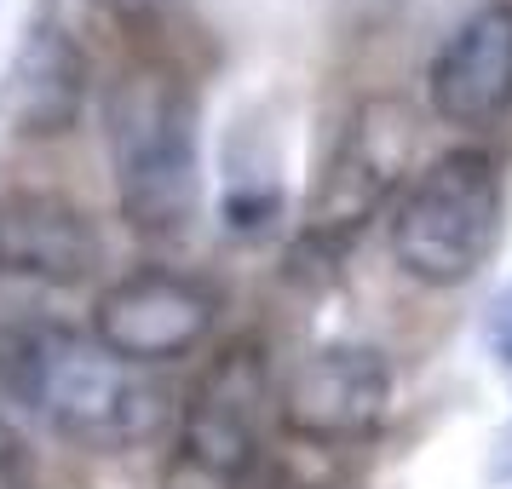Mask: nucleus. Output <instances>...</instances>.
<instances>
[{
  "label": "nucleus",
  "mask_w": 512,
  "mask_h": 489,
  "mask_svg": "<svg viewBox=\"0 0 512 489\" xmlns=\"http://www.w3.org/2000/svg\"><path fill=\"white\" fill-rule=\"evenodd\" d=\"M98 133L121 225L150 248L190 242L208 208L196 81L167 52H127L98 87Z\"/></svg>",
  "instance_id": "obj_1"
},
{
  "label": "nucleus",
  "mask_w": 512,
  "mask_h": 489,
  "mask_svg": "<svg viewBox=\"0 0 512 489\" xmlns=\"http://www.w3.org/2000/svg\"><path fill=\"white\" fill-rule=\"evenodd\" d=\"M0 397L87 455L144 449L179 420L167 386L144 369H127L64 317H18L0 328Z\"/></svg>",
  "instance_id": "obj_2"
},
{
  "label": "nucleus",
  "mask_w": 512,
  "mask_h": 489,
  "mask_svg": "<svg viewBox=\"0 0 512 489\" xmlns=\"http://www.w3.org/2000/svg\"><path fill=\"white\" fill-rule=\"evenodd\" d=\"M507 242V167L484 144H449L420 162L386 219V254L415 288L455 294Z\"/></svg>",
  "instance_id": "obj_3"
},
{
  "label": "nucleus",
  "mask_w": 512,
  "mask_h": 489,
  "mask_svg": "<svg viewBox=\"0 0 512 489\" xmlns=\"http://www.w3.org/2000/svg\"><path fill=\"white\" fill-rule=\"evenodd\" d=\"M420 116L403 93H363L346 110V121L334 127L323 167L311 179L300 219V254L340 259L369 231L386 208H397V196L409 190L420 167Z\"/></svg>",
  "instance_id": "obj_4"
},
{
  "label": "nucleus",
  "mask_w": 512,
  "mask_h": 489,
  "mask_svg": "<svg viewBox=\"0 0 512 489\" xmlns=\"http://www.w3.org/2000/svg\"><path fill=\"white\" fill-rule=\"evenodd\" d=\"M225 305L231 294L208 271L173 259H139L98 282L87 305V334L127 369L150 374L202 357L225 328Z\"/></svg>",
  "instance_id": "obj_5"
},
{
  "label": "nucleus",
  "mask_w": 512,
  "mask_h": 489,
  "mask_svg": "<svg viewBox=\"0 0 512 489\" xmlns=\"http://www.w3.org/2000/svg\"><path fill=\"white\" fill-rule=\"evenodd\" d=\"M271 438H277V369L254 334H236L208 351L190 392L179 397L173 449L196 466L231 478H271Z\"/></svg>",
  "instance_id": "obj_6"
},
{
  "label": "nucleus",
  "mask_w": 512,
  "mask_h": 489,
  "mask_svg": "<svg viewBox=\"0 0 512 489\" xmlns=\"http://www.w3.org/2000/svg\"><path fill=\"white\" fill-rule=\"evenodd\" d=\"M397 369L374 340H317L277 374V432L305 449H357L386 432Z\"/></svg>",
  "instance_id": "obj_7"
},
{
  "label": "nucleus",
  "mask_w": 512,
  "mask_h": 489,
  "mask_svg": "<svg viewBox=\"0 0 512 489\" xmlns=\"http://www.w3.org/2000/svg\"><path fill=\"white\" fill-rule=\"evenodd\" d=\"M104 277V231L93 208L52 185L0 190V288H93Z\"/></svg>",
  "instance_id": "obj_8"
},
{
  "label": "nucleus",
  "mask_w": 512,
  "mask_h": 489,
  "mask_svg": "<svg viewBox=\"0 0 512 489\" xmlns=\"http://www.w3.org/2000/svg\"><path fill=\"white\" fill-rule=\"evenodd\" d=\"M426 110L455 133L512 121V0H478L426 58Z\"/></svg>",
  "instance_id": "obj_9"
},
{
  "label": "nucleus",
  "mask_w": 512,
  "mask_h": 489,
  "mask_svg": "<svg viewBox=\"0 0 512 489\" xmlns=\"http://www.w3.org/2000/svg\"><path fill=\"white\" fill-rule=\"evenodd\" d=\"M93 104V52L58 18L24 29L0 75V127L24 144H58L87 121Z\"/></svg>",
  "instance_id": "obj_10"
},
{
  "label": "nucleus",
  "mask_w": 512,
  "mask_h": 489,
  "mask_svg": "<svg viewBox=\"0 0 512 489\" xmlns=\"http://www.w3.org/2000/svg\"><path fill=\"white\" fill-rule=\"evenodd\" d=\"M282 219V190L271 179H248V185H231L219 196V231L236 236V242H265Z\"/></svg>",
  "instance_id": "obj_11"
},
{
  "label": "nucleus",
  "mask_w": 512,
  "mask_h": 489,
  "mask_svg": "<svg viewBox=\"0 0 512 489\" xmlns=\"http://www.w3.org/2000/svg\"><path fill=\"white\" fill-rule=\"evenodd\" d=\"M173 6H179V0H93V12L116 29L133 52H162L156 35L173 24Z\"/></svg>",
  "instance_id": "obj_12"
},
{
  "label": "nucleus",
  "mask_w": 512,
  "mask_h": 489,
  "mask_svg": "<svg viewBox=\"0 0 512 489\" xmlns=\"http://www.w3.org/2000/svg\"><path fill=\"white\" fill-rule=\"evenodd\" d=\"M271 484H277V472H271V478H231V472L196 466V461H185V455H167L162 484L156 489H271Z\"/></svg>",
  "instance_id": "obj_13"
},
{
  "label": "nucleus",
  "mask_w": 512,
  "mask_h": 489,
  "mask_svg": "<svg viewBox=\"0 0 512 489\" xmlns=\"http://www.w3.org/2000/svg\"><path fill=\"white\" fill-rule=\"evenodd\" d=\"M0 489H41L35 449H29V438L12 420H0Z\"/></svg>",
  "instance_id": "obj_14"
},
{
  "label": "nucleus",
  "mask_w": 512,
  "mask_h": 489,
  "mask_svg": "<svg viewBox=\"0 0 512 489\" xmlns=\"http://www.w3.org/2000/svg\"><path fill=\"white\" fill-rule=\"evenodd\" d=\"M484 351H489V363L512 380V282L489 300V311H484Z\"/></svg>",
  "instance_id": "obj_15"
},
{
  "label": "nucleus",
  "mask_w": 512,
  "mask_h": 489,
  "mask_svg": "<svg viewBox=\"0 0 512 489\" xmlns=\"http://www.w3.org/2000/svg\"><path fill=\"white\" fill-rule=\"evenodd\" d=\"M495 472H501V478H512V426L495 438Z\"/></svg>",
  "instance_id": "obj_16"
},
{
  "label": "nucleus",
  "mask_w": 512,
  "mask_h": 489,
  "mask_svg": "<svg viewBox=\"0 0 512 489\" xmlns=\"http://www.w3.org/2000/svg\"><path fill=\"white\" fill-rule=\"evenodd\" d=\"M271 489H317V484H300V478H288V472H277V484Z\"/></svg>",
  "instance_id": "obj_17"
}]
</instances>
